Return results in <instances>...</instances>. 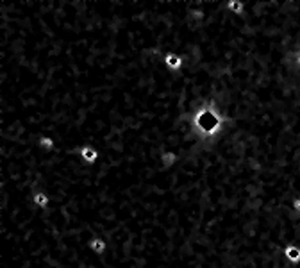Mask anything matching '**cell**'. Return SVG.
Returning <instances> with one entry per match:
<instances>
[{"label":"cell","instance_id":"obj_1","mask_svg":"<svg viewBox=\"0 0 300 268\" xmlns=\"http://www.w3.org/2000/svg\"><path fill=\"white\" fill-rule=\"evenodd\" d=\"M88 249H90L91 254L104 256V254H108L109 243H108V240L102 236H91L90 240H88Z\"/></svg>","mask_w":300,"mask_h":268},{"label":"cell","instance_id":"obj_2","mask_svg":"<svg viewBox=\"0 0 300 268\" xmlns=\"http://www.w3.org/2000/svg\"><path fill=\"white\" fill-rule=\"evenodd\" d=\"M282 254H284V259H286L290 265H300V247L299 245H293V243H290V245L284 247V250H282Z\"/></svg>","mask_w":300,"mask_h":268},{"label":"cell","instance_id":"obj_3","mask_svg":"<svg viewBox=\"0 0 300 268\" xmlns=\"http://www.w3.org/2000/svg\"><path fill=\"white\" fill-rule=\"evenodd\" d=\"M32 204L36 205L40 211H45L50 207V197L43 192H36L34 195H32Z\"/></svg>","mask_w":300,"mask_h":268},{"label":"cell","instance_id":"obj_4","mask_svg":"<svg viewBox=\"0 0 300 268\" xmlns=\"http://www.w3.org/2000/svg\"><path fill=\"white\" fill-rule=\"evenodd\" d=\"M79 152H81L82 159H84L86 163H88V165H93L95 161L99 159V152L95 150L93 147H82Z\"/></svg>","mask_w":300,"mask_h":268},{"label":"cell","instance_id":"obj_5","mask_svg":"<svg viewBox=\"0 0 300 268\" xmlns=\"http://www.w3.org/2000/svg\"><path fill=\"white\" fill-rule=\"evenodd\" d=\"M165 65L170 68V70H179V68L182 67V59H180L177 54L170 52V54H166L165 56Z\"/></svg>","mask_w":300,"mask_h":268},{"label":"cell","instance_id":"obj_6","mask_svg":"<svg viewBox=\"0 0 300 268\" xmlns=\"http://www.w3.org/2000/svg\"><path fill=\"white\" fill-rule=\"evenodd\" d=\"M161 159H163V165L166 166V168H170L172 165H175V161H177V156H175L174 152H165L161 156Z\"/></svg>","mask_w":300,"mask_h":268},{"label":"cell","instance_id":"obj_7","mask_svg":"<svg viewBox=\"0 0 300 268\" xmlns=\"http://www.w3.org/2000/svg\"><path fill=\"white\" fill-rule=\"evenodd\" d=\"M227 7L233 11V13H236V14H241L243 13V9H245V5L241 4V2H238V0H231L227 4Z\"/></svg>","mask_w":300,"mask_h":268},{"label":"cell","instance_id":"obj_8","mask_svg":"<svg viewBox=\"0 0 300 268\" xmlns=\"http://www.w3.org/2000/svg\"><path fill=\"white\" fill-rule=\"evenodd\" d=\"M40 145L45 148V150H50V148L54 147V139L49 138V136H43V138H40Z\"/></svg>","mask_w":300,"mask_h":268},{"label":"cell","instance_id":"obj_9","mask_svg":"<svg viewBox=\"0 0 300 268\" xmlns=\"http://www.w3.org/2000/svg\"><path fill=\"white\" fill-rule=\"evenodd\" d=\"M291 209H293V213L300 216V197H295V199L291 201Z\"/></svg>","mask_w":300,"mask_h":268},{"label":"cell","instance_id":"obj_10","mask_svg":"<svg viewBox=\"0 0 300 268\" xmlns=\"http://www.w3.org/2000/svg\"><path fill=\"white\" fill-rule=\"evenodd\" d=\"M191 16L195 18V20H202V18H204V13H202V11H193Z\"/></svg>","mask_w":300,"mask_h":268}]
</instances>
